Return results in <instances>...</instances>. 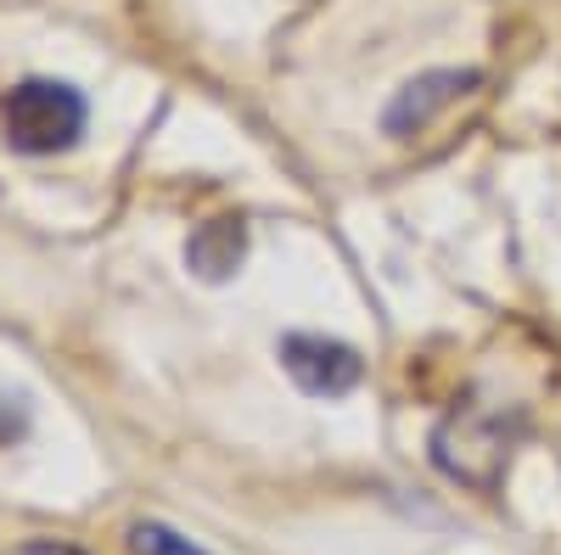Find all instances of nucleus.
Instances as JSON below:
<instances>
[{"label": "nucleus", "instance_id": "nucleus-5", "mask_svg": "<svg viewBox=\"0 0 561 555\" xmlns=\"http://www.w3.org/2000/svg\"><path fill=\"white\" fill-rule=\"evenodd\" d=\"M242 253H248V230H242V219H208L197 236L185 242V264H192L203 281H225V275L242 264Z\"/></svg>", "mask_w": 561, "mask_h": 555}, {"label": "nucleus", "instance_id": "nucleus-1", "mask_svg": "<svg viewBox=\"0 0 561 555\" xmlns=\"http://www.w3.org/2000/svg\"><path fill=\"white\" fill-rule=\"evenodd\" d=\"M523 438V415L505 409V404H489V398H466L455 404L438 432H433V460L466 488H494L511 466V449Z\"/></svg>", "mask_w": 561, "mask_h": 555}, {"label": "nucleus", "instance_id": "nucleus-4", "mask_svg": "<svg viewBox=\"0 0 561 555\" xmlns=\"http://www.w3.org/2000/svg\"><path fill=\"white\" fill-rule=\"evenodd\" d=\"M478 84V73H455V68H444V73H421V79H410L399 96H393V107H388V135H415V129H427L449 102H460L466 90Z\"/></svg>", "mask_w": 561, "mask_h": 555}, {"label": "nucleus", "instance_id": "nucleus-7", "mask_svg": "<svg viewBox=\"0 0 561 555\" xmlns=\"http://www.w3.org/2000/svg\"><path fill=\"white\" fill-rule=\"evenodd\" d=\"M18 555H79V550H68V544H57V539H34V544H23Z\"/></svg>", "mask_w": 561, "mask_h": 555}, {"label": "nucleus", "instance_id": "nucleus-6", "mask_svg": "<svg viewBox=\"0 0 561 555\" xmlns=\"http://www.w3.org/2000/svg\"><path fill=\"white\" fill-rule=\"evenodd\" d=\"M129 544H135V555H203L192 539H180V533H169V528H158V522H140V528L129 533Z\"/></svg>", "mask_w": 561, "mask_h": 555}, {"label": "nucleus", "instance_id": "nucleus-2", "mask_svg": "<svg viewBox=\"0 0 561 555\" xmlns=\"http://www.w3.org/2000/svg\"><path fill=\"white\" fill-rule=\"evenodd\" d=\"M0 129L18 152H62L84 129V102L57 79H23L0 96Z\"/></svg>", "mask_w": 561, "mask_h": 555}, {"label": "nucleus", "instance_id": "nucleus-3", "mask_svg": "<svg viewBox=\"0 0 561 555\" xmlns=\"http://www.w3.org/2000/svg\"><path fill=\"white\" fill-rule=\"evenodd\" d=\"M280 365H287V377H293L304 393H314V398H337V393L359 388V377H365V365H359V354H354L348 343L304 337V332L280 343Z\"/></svg>", "mask_w": 561, "mask_h": 555}]
</instances>
